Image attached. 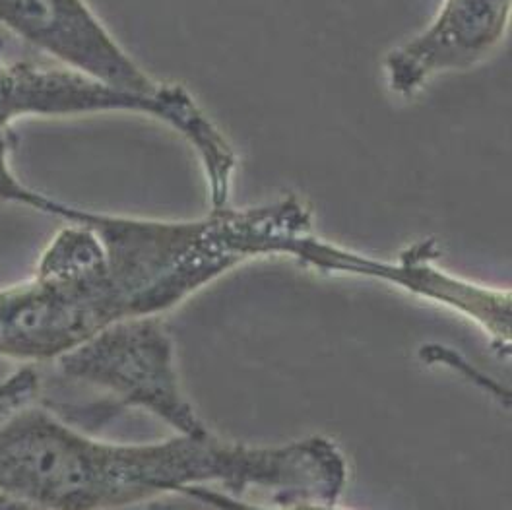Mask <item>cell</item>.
Returning a JSON list of instances; mask_svg holds the SVG:
<instances>
[{
	"mask_svg": "<svg viewBox=\"0 0 512 510\" xmlns=\"http://www.w3.org/2000/svg\"><path fill=\"white\" fill-rule=\"evenodd\" d=\"M59 220L96 231L119 320L171 311L258 256H291L305 266L367 278L379 272V260L317 237L309 206L295 194L245 210H212L194 222L115 216L64 202Z\"/></svg>",
	"mask_w": 512,
	"mask_h": 510,
	"instance_id": "6da1fadb",
	"label": "cell"
},
{
	"mask_svg": "<svg viewBox=\"0 0 512 510\" xmlns=\"http://www.w3.org/2000/svg\"><path fill=\"white\" fill-rule=\"evenodd\" d=\"M115 322L103 245L92 227L66 222L32 276L0 287V357L53 363Z\"/></svg>",
	"mask_w": 512,
	"mask_h": 510,
	"instance_id": "7a4b0ae2",
	"label": "cell"
},
{
	"mask_svg": "<svg viewBox=\"0 0 512 510\" xmlns=\"http://www.w3.org/2000/svg\"><path fill=\"white\" fill-rule=\"evenodd\" d=\"M101 113H136L181 132L198 154L212 210L229 206L237 156L222 130L177 84L154 94H138L101 82L66 66L8 61L0 41V128L26 119H74Z\"/></svg>",
	"mask_w": 512,
	"mask_h": 510,
	"instance_id": "3957f363",
	"label": "cell"
},
{
	"mask_svg": "<svg viewBox=\"0 0 512 510\" xmlns=\"http://www.w3.org/2000/svg\"><path fill=\"white\" fill-rule=\"evenodd\" d=\"M53 363L66 381L103 390L115 410H146L183 435L210 433L181 390L160 315L117 320Z\"/></svg>",
	"mask_w": 512,
	"mask_h": 510,
	"instance_id": "277c9868",
	"label": "cell"
},
{
	"mask_svg": "<svg viewBox=\"0 0 512 510\" xmlns=\"http://www.w3.org/2000/svg\"><path fill=\"white\" fill-rule=\"evenodd\" d=\"M0 28L53 61L111 86L154 94V80L128 55L88 0H0Z\"/></svg>",
	"mask_w": 512,
	"mask_h": 510,
	"instance_id": "5b68a950",
	"label": "cell"
},
{
	"mask_svg": "<svg viewBox=\"0 0 512 510\" xmlns=\"http://www.w3.org/2000/svg\"><path fill=\"white\" fill-rule=\"evenodd\" d=\"M511 0H443L431 24L384 59L388 86L412 97L429 78L485 59L505 37Z\"/></svg>",
	"mask_w": 512,
	"mask_h": 510,
	"instance_id": "8992f818",
	"label": "cell"
},
{
	"mask_svg": "<svg viewBox=\"0 0 512 510\" xmlns=\"http://www.w3.org/2000/svg\"><path fill=\"white\" fill-rule=\"evenodd\" d=\"M16 142L18 136L12 128H0V204L22 206L28 210L41 212L45 216L59 218L64 206L63 200L53 198L45 192L35 191L14 171L12 152L16 148Z\"/></svg>",
	"mask_w": 512,
	"mask_h": 510,
	"instance_id": "52a82bcc",
	"label": "cell"
},
{
	"mask_svg": "<svg viewBox=\"0 0 512 510\" xmlns=\"http://www.w3.org/2000/svg\"><path fill=\"white\" fill-rule=\"evenodd\" d=\"M39 390V375L33 365L0 379V406H14L26 400H35Z\"/></svg>",
	"mask_w": 512,
	"mask_h": 510,
	"instance_id": "ba28073f",
	"label": "cell"
}]
</instances>
